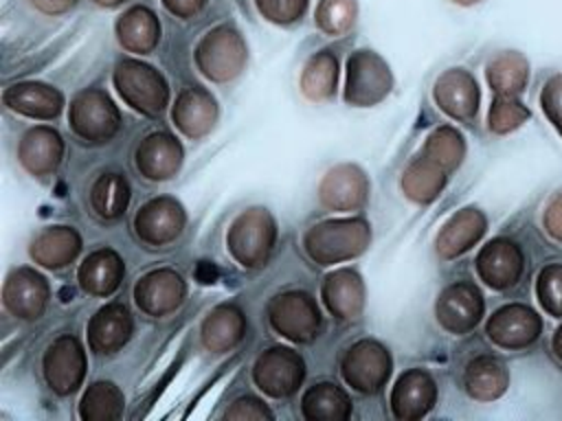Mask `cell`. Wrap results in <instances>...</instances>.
Wrapping results in <instances>:
<instances>
[{
  "label": "cell",
  "mask_w": 562,
  "mask_h": 421,
  "mask_svg": "<svg viewBox=\"0 0 562 421\" xmlns=\"http://www.w3.org/2000/svg\"><path fill=\"white\" fill-rule=\"evenodd\" d=\"M371 243V226L360 219H327L307 228L303 248L318 265H334L360 257Z\"/></svg>",
  "instance_id": "1"
},
{
  "label": "cell",
  "mask_w": 562,
  "mask_h": 421,
  "mask_svg": "<svg viewBox=\"0 0 562 421\" xmlns=\"http://www.w3.org/2000/svg\"><path fill=\"white\" fill-rule=\"evenodd\" d=\"M274 241L277 224L266 208H248L239 213L226 232V248L231 257L246 270L266 265Z\"/></svg>",
  "instance_id": "2"
},
{
  "label": "cell",
  "mask_w": 562,
  "mask_h": 421,
  "mask_svg": "<svg viewBox=\"0 0 562 421\" xmlns=\"http://www.w3.org/2000/svg\"><path fill=\"white\" fill-rule=\"evenodd\" d=\"M248 46L241 33L231 24H220L202 35L195 46L198 70L217 83L231 81L246 68Z\"/></svg>",
  "instance_id": "3"
},
{
  "label": "cell",
  "mask_w": 562,
  "mask_h": 421,
  "mask_svg": "<svg viewBox=\"0 0 562 421\" xmlns=\"http://www.w3.org/2000/svg\"><path fill=\"white\" fill-rule=\"evenodd\" d=\"M121 99L145 116L160 114L169 103V86L165 77L149 64L138 59H121L112 75Z\"/></svg>",
  "instance_id": "4"
},
{
  "label": "cell",
  "mask_w": 562,
  "mask_h": 421,
  "mask_svg": "<svg viewBox=\"0 0 562 421\" xmlns=\"http://www.w3.org/2000/svg\"><path fill=\"white\" fill-rule=\"evenodd\" d=\"M268 320L272 329L296 344L312 342L321 331V309L307 292H283L268 303Z\"/></svg>",
  "instance_id": "5"
},
{
  "label": "cell",
  "mask_w": 562,
  "mask_h": 421,
  "mask_svg": "<svg viewBox=\"0 0 562 421\" xmlns=\"http://www.w3.org/2000/svg\"><path fill=\"white\" fill-rule=\"evenodd\" d=\"M68 121L72 132L92 145L108 143L121 127V112L99 88H88L70 101Z\"/></svg>",
  "instance_id": "6"
},
{
  "label": "cell",
  "mask_w": 562,
  "mask_h": 421,
  "mask_svg": "<svg viewBox=\"0 0 562 421\" xmlns=\"http://www.w3.org/2000/svg\"><path fill=\"white\" fill-rule=\"evenodd\" d=\"M393 88L389 64L373 50L360 48L347 59L345 101L356 107H369L386 99Z\"/></svg>",
  "instance_id": "7"
},
{
  "label": "cell",
  "mask_w": 562,
  "mask_h": 421,
  "mask_svg": "<svg viewBox=\"0 0 562 421\" xmlns=\"http://www.w3.org/2000/svg\"><path fill=\"white\" fill-rule=\"evenodd\" d=\"M393 360L378 340H358L342 357V379L358 392H378L391 377Z\"/></svg>",
  "instance_id": "8"
},
{
  "label": "cell",
  "mask_w": 562,
  "mask_h": 421,
  "mask_svg": "<svg viewBox=\"0 0 562 421\" xmlns=\"http://www.w3.org/2000/svg\"><path fill=\"white\" fill-rule=\"evenodd\" d=\"M305 377L303 357L288 346H272L263 351L255 366L252 379L257 388L270 397H290L299 390Z\"/></svg>",
  "instance_id": "9"
},
{
  "label": "cell",
  "mask_w": 562,
  "mask_h": 421,
  "mask_svg": "<svg viewBox=\"0 0 562 421\" xmlns=\"http://www.w3.org/2000/svg\"><path fill=\"white\" fill-rule=\"evenodd\" d=\"M483 309H485V303L479 287L468 281H459L443 287L435 303L437 322L446 331L457 335L472 331L483 318Z\"/></svg>",
  "instance_id": "10"
},
{
  "label": "cell",
  "mask_w": 562,
  "mask_h": 421,
  "mask_svg": "<svg viewBox=\"0 0 562 421\" xmlns=\"http://www.w3.org/2000/svg\"><path fill=\"white\" fill-rule=\"evenodd\" d=\"M540 331H542L540 316L531 307L520 305V303L503 305L501 309H496L490 316V320L485 325L487 338L496 346L509 349V351L531 346L538 340Z\"/></svg>",
  "instance_id": "11"
},
{
  "label": "cell",
  "mask_w": 562,
  "mask_h": 421,
  "mask_svg": "<svg viewBox=\"0 0 562 421\" xmlns=\"http://www.w3.org/2000/svg\"><path fill=\"white\" fill-rule=\"evenodd\" d=\"M44 377L57 395H72L86 377V351L75 335H59L44 353Z\"/></svg>",
  "instance_id": "12"
},
{
  "label": "cell",
  "mask_w": 562,
  "mask_h": 421,
  "mask_svg": "<svg viewBox=\"0 0 562 421\" xmlns=\"http://www.w3.org/2000/svg\"><path fill=\"white\" fill-rule=\"evenodd\" d=\"M184 219V208L178 200L154 197L138 208L134 217V230L143 243L160 248L180 237Z\"/></svg>",
  "instance_id": "13"
},
{
  "label": "cell",
  "mask_w": 562,
  "mask_h": 421,
  "mask_svg": "<svg viewBox=\"0 0 562 421\" xmlns=\"http://www.w3.org/2000/svg\"><path fill=\"white\" fill-rule=\"evenodd\" d=\"M187 296V285L182 276L169 268L151 270L138 278L134 285V303L138 309L151 318H162L173 314Z\"/></svg>",
  "instance_id": "14"
},
{
  "label": "cell",
  "mask_w": 562,
  "mask_h": 421,
  "mask_svg": "<svg viewBox=\"0 0 562 421\" xmlns=\"http://www.w3.org/2000/svg\"><path fill=\"white\" fill-rule=\"evenodd\" d=\"M476 274L492 289H507L518 283L525 270V257L516 241L496 237L476 254Z\"/></svg>",
  "instance_id": "15"
},
{
  "label": "cell",
  "mask_w": 562,
  "mask_h": 421,
  "mask_svg": "<svg viewBox=\"0 0 562 421\" xmlns=\"http://www.w3.org/2000/svg\"><path fill=\"white\" fill-rule=\"evenodd\" d=\"M50 298L46 278L33 268L13 270L2 287V303L20 320H35L44 314Z\"/></svg>",
  "instance_id": "16"
},
{
  "label": "cell",
  "mask_w": 562,
  "mask_h": 421,
  "mask_svg": "<svg viewBox=\"0 0 562 421\" xmlns=\"http://www.w3.org/2000/svg\"><path fill=\"white\" fill-rule=\"evenodd\" d=\"M369 197V178L356 164H336L318 184V200L325 208L347 213L360 208Z\"/></svg>",
  "instance_id": "17"
},
{
  "label": "cell",
  "mask_w": 562,
  "mask_h": 421,
  "mask_svg": "<svg viewBox=\"0 0 562 421\" xmlns=\"http://www.w3.org/2000/svg\"><path fill=\"white\" fill-rule=\"evenodd\" d=\"M437 401V384L424 368L402 373L391 390V410L395 419L415 421L426 417Z\"/></svg>",
  "instance_id": "18"
},
{
  "label": "cell",
  "mask_w": 562,
  "mask_h": 421,
  "mask_svg": "<svg viewBox=\"0 0 562 421\" xmlns=\"http://www.w3.org/2000/svg\"><path fill=\"white\" fill-rule=\"evenodd\" d=\"M432 96L441 112L454 121H470L479 110V86L476 79L463 68L446 70L432 88Z\"/></svg>",
  "instance_id": "19"
},
{
  "label": "cell",
  "mask_w": 562,
  "mask_h": 421,
  "mask_svg": "<svg viewBox=\"0 0 562 421\" xmlns=\"http://www.w3.org/2000/svg\"><path fill=\"white\" fill-rule=\"evenodd\" d=\"M64 156V140L57 129L48 125H37L24 132L18 145L20 164L35 178L50 175Z\"/></svg>",
  "instance_id": "20"
},
{
  "label": "cell",
  "mask_w": 562,
  "mask_h": 421,
  "mask_svg": "<svg viewBox=\"0 0 562 421\" xmlns=\"http://www.w3.org/2000/svg\"><path fill=\"white\" fill-rule=\"evenodd\" d=\"M132 335V314L121 303H108L88 322V346L99 355L121 351Z\"/></svg>",
  "instance_id": "21"
},
{
  "label": "cell",
  "mask_w": 562,
  "mask_h": 421,
  "mask_svg": "<svg viewBox=\"0 0 562 421\" xmlns=\"http://www.w3.org/2000/svg\"><path fill=\"white\" fill-rule=\"evenodd\" d=\"M2 101L9 110L40 121L59 116L64 107V94L42 81H20L2 92Z\"/></svg>",
  "instance_id": "22"
},
{
  "label": "cell",
  "mask_w": 562,
  "mask_h": 421,
  "mask_svg": "<svg viewBox=\"0 0 562 421\" xmlns=\"http://www.w3.org/2000/svg\"><path fill=\"white\" fill-rule=\"evenodd\" d=\"M171 118L187 138L206 136L217 121V103L204 88H184L173 103Z\"/></svg>",
  "instance_id": "23"
},
{
  "label": "cell",
  "mask_w": 562,
  "mask_h": 421,
  "mask_svg": "<svg viewBox=\"0 0 562 421\" xmlns=\"http://www.w3.org/2000/svg\"><path fill=\"white\" fill-rule=\"evenodd\" d=\"M321 298L334 318H338V320L358 318L364 307L362 276L351 268L334 270L323 281Z\"/></svg>",
  "instance_id": "24"
},
{
  "label": "cell",
  "mask_w": 562,
  "mask_h": 421,
  "mask_svg": "<svg viewBox=\"0 0 562 421\" xmlns=\"http://www.w3.org/2000/svg\"><path fill=\"white\" fill-rule=\"evenodd\" d=\"M182 147L167 132H154L136 147V169L147 180H169L180 171Z\"/></svg>",
  "instance_id": "25"
},
{
  "label": "cell",
  "mask_w": 562,
  "mask_h": 421,
  "mask_svg": "<svg viewBox=\"0 0 562 421\" xmlns=\"http://www.w3.org/2000/svg\"><path fill=\"white\" fill-rule=\"evenodd\" d=\"M487 219L479 208H461L457 210L439 230L435 248L441 259H454L463 252H468L479 239L485 235Z\"/></svg>",
  "instance_id": "26"
},
{
  "label": "cell",
  "mask_w": 562,
  "mask_h": 421,
  "mask_svg": "<svg viewBox=\"0 0 562 421\" xmlns=\"http://www.w3.org/2000/svg\"><path fill=\"white\" fill-rule=\"evenodd\" d=\"M79 250H81V237L70 226L42 228L29 246L31 259L37 265L48 268V270L66 268L68 263H72L77 259Z\"/></svg>",
  "instance_id": "27"
},
{
  "label": "cell",
  "mask_w": 562,
  "mask_h": 421,
  "mask_svg": "<svg viewBox=\"0 0 562 421\" xmlns=\"http://www.w3.org/2000/svg\"><path fill=\"white\" fill-rule=\"evenodd\" d=\"M123 274H125V265H123L121 257L110 248H101V250L90 252L81 261L77 281L86 294L105 298L119 289Z\"/></svg>",
  "instance_id": "28"
},
{
  "label": "cell",
  "mask_w": 562,
  "mask_h": 421,
  "mask_svg": "<svg viewBox=\"0 0 562 421\" xmlns=\"http://www.w3.org/2000/svg\"><path fill=\"white\" fill-rule=\"evenodd\" d=\"M246 333V318L237 305L224 303L213 307L200 327L202 344L211 353H226L241 342Z\"/></svg>",
  "instance_id": "29"
},
{
  "label": "cell",
  "mask_w": 562,
  "mask_h": 421,
  "mask_svg": "<svg viewBox=\"0 0 562 421\" xmlns=\"http://www.w3.org/2000/svg\"><path fill=\"white\" fill-rule=\"evenodd\" d=\"M119 44L134 55L151 53L160 42V22L147 7H130L114 24Z\"/></svg>",
  "instance_id": "30"
},
{
  "label": "cell",
  "mask_w": 562,
  "mask_h": 421,
  "mask_svg": "<svg viewBox=\"0 0 562 421\" xmlns=\"http://www.w3.org/2000/svg\"><path fill=\"white\" fill-rule=\"evenodd\" d=\"M463 386L472 399L494 401L505 395L509 386V371L498 357L479 355L465 366Z\"/></svg>",
  "instance_id": "31"
},
{
  "label": "cell",
  "mask_w": 562,
  "mask_h": 421,
  "mask_svg": "<svg viewBox=\"0 0 562 421\" xmlns=\"http://www.w3.org/2000/svg\"><path fill=\"white\" fill-rule=\"evenodd\" d=\"M446 169L426 156L415 158L402 173V191L415 204L435 202L446 186Z\"/></svg>",
  "instance_id": "32"
},
{
  "label": "cell",
  "mask_w": 562,
  "mask_h": 421,
  "mask_svg": "<svg viewBox=\"0 0 562 421\" xmlns=\"http://www.w3.org/2000/svg\"><path fill=\"white\" fill-rule=\"evenodd\" d=\"M301 412L310 421H336L351 414V401L347 392L329 382L314 384L301 399Z\"/></svg>",
  "instance_id": "33"
},
{
  "label": "cell",
  "mask_w": 562,
  "mask_h": 421,
  "mask_svg": "<svg viewBox=\"0 0 562 421\" xmlns=\"http://www.w3.org/2000/svg\"><path fill=\"white\" fill-rule=\"evenodd\" d=\"M485 75L494 94L518 96L529 81V61L516 50H503L490 59Z\"/></svg>",
  "instance_id": "34"
},
{
  "label": "cell",
  "mask_w": 562,
  "mask_h": 421,
  "mask_svg": "<svg viewBox=\"0 0 562 421\" xmlns=\"http://www.w3.org/2000/svg\"><path fill=\"white\" fill-rule=\"evenodd\" d=\"M338 59L331 50L314 53L301 72V92L310 101H325L336 92Z\"/></svg>",
  "instance_id": "35"
},
{
  "label": "cell",
  "mask_w": 562,
  "mask_h": 421,
  "mask_svg": "<svg viewBox=\"0 0 562 421\" xmlns=\"http://www.w3.org/2000/svg\"><path fill=\"white\" fill-rule=\"evenodd\" d=\"M130 204V184L121 173H103L90 189V206L97 217L119 219Z\"/></svg>",
  "instance_id": "36"
},
{
  "label": "cell",
  "mask_w": 562,
  "mask_h": 421,
  "mask_svg": "<svg viewBox=\"0 0 562 421\" xmlns=\"http://www.w3.org/2000/svg\"><path fill=\"white\" fill-rule=\"evenodd\" d=\"M123 392L112 382H94L81 397L79 417L86 421H110L123 414Z\"/></svg>",
  "instance_id": "37"
},
{
  "label": "cell",
  "mask_w": 562,
  "mask_h": 421,
  "mask_svg": "<svg viewBox=\"0 0 562 421\" xmlns=\"http://www.w3.org/2000/svg\"><path fill=\"white\" fill-rule=\"evenodd\" d=\"M422 156L437 162L446 171H454L465 156V140L452 125H441L426 136Z\"/></svg>",
  "instance_id": "38"
},
{
  "label": "cell",
  "mask_w": 562,
  "mask_h": 421,
  "mask_svg": "<svg viewBox=\"0 0 562 421\" xmlns=\"http://www.w3.org/2000/svg\"><path fill=\"white\" fill-rule=\"evenodd\" d=\"M358 15L356 0H318L314 11L316 26L327 35L347 33Z\"/></svg>",
  "instance_id": "39"
},
{
  "label": "cell",
  "mask_w": 562,
  "mask_h": 421,
  "mask_svg": "<svg viewBox=\"0 0 562 421\" xmlns=\"http://www.w3.org/2000/svg\"><path fill=\"white\" fill-rule=\"evenodd\" d=\"M529 116L531 114H529L527 105H522L518 96L496 94L490 105V112H487V127L494 134H509V132L518 129L522 123H527Z\"/></svg>",
  "instance_id": "40"
},
{
  "label": "cell",
  "mask_w": 562,
  "mask_h": 421,
  "mask_svg": "<svg viewBox=\"0 0 562 421\" xmlns=\"http://www.w3.org/2000/svg\"><path fill=\"white\" fill-rule=\"evenodd\" d=\"M536 294L542 309L549 316L562 318V265L551 263L540 270L536 281Z\"/></svg>",
  "instance_id": "41"
},
{
  "label": "cell",
  "mask_w": 562,
  "mask_h": 421,
  "mask_svg": "<svg viewBox=\"0 0 562 421\" xmlns=\"http://www.w3.org/2000/svg\"><path fill=\"white\" fill-rule=\"evenodd\" d=\"M310 0H255L257 11L272 24H292L303 18Z\"/></svg>",
  "instance_id": "42"
},
{
  "label": "cell",
  "mask_w": 562,
  "mask_h": 421,
  "mask_svg": "<svg viewBox=\"0 0 562 421\" xmlns=\"http://www.w3.org/2000/svg\"><path fill=\"white\" fill-rule=\"evenodd\" d=\"M540 105H542V112L549 118V123L562 136V72L553 75L544 83V88L540 92Z\"/></svg>",
  "instance_id": "43"
},
{
  "label": "cell",
  "mask_w": 562,
  "mask_h": 421,
  "mask_svg": "<svg viewBox=\"0 0 562 421\" xmlns=\"http://www.w3.org/2000/svg\"><path fill=\"white\" fill-rule=\"evenodd\" d=\"M224 417L226 419H272V412L259 397L246 395L233 401V406L224 412Z\"/></svg>",
  "instance_id": "44"
},
{
  "label": "cell",
  "mask_w": 562,
  "mask_h": 421,
  "mask_svg": "<svg viewBox=\"0 0 562 421\" xmlns=\"http://www.w3.org/2000/svg\"><path fill=\"white\" fill-rule=\"evenodd\" d=\"M542 219H544L547 232H549L553 239L562 241V191H558V193L549 200Z\"/></svg>",
  "instance_id": "45"
},
{
  "label": "cell",
  "mask_w": 562,
  "mask_h": 421,
  "mask_svg": "<svg viewBox=\"0 0 562 421\" xmlns=\"http://www.w3.org/2000/svg\"><path fill=\"white\" fill-rule=\"evenodd\" d=\"M162 7L173 13L176 18H193L198 15L204 7H206V0H160Z\"/></svg>",
  "instance_id": "46"
},
{
  "label": "cell",
  "mask_w": 562,
  "mask_h": 421,
  "mask_svg": "<svg viewBox=\"0 0 562 421\" xmlns=\"http://www.w3.org/2000/svg\"><path fill=\"white\" fill-rule=\"evenodd\" d=\"M37 11L46 13V15H59V13H66L70 11L77 0H29Z\"/></svg>",
  "instance_id": "47"
},
{
  "label": "cell",
  "mask_w": 562,
  "mask_h": 421,
  "mask_svg": "<svg viewBox=\"0 0 562 421\" xmlns=\"http://www.w3.org/2000/svg\"><path fill=\"white\" fill-rule=\"evenodd\" d=\"M551 346H553V353H555V357L562 362V325L555 329V333H553V340H551Z\"/></svg>",
  "instance_id": "48"
},
{
  "label": "cell",
  "mask_w": 562,
  "mask_h": 421,
  "mask_svg": "<svg viewBox=\"0 0 562 421\" xmlns=\"http://www.w3.org/2000/svg\"><path fill=\"white\" fill-rule=\"evenodd\" d=\"M92 2L99 4V7H119V4H123L127 0H92Z\"/></svg>",
  "instance_id": "49"
},
{
  "label": "cell",
  "mask_w": 562,
  "mask_h": 421,
  "mask_svg": "<svg viewBox=\"0 0 562 421\" xmlns=\"http://www.w3.org/2000/svg\"><path fill=\"white\" fill-rule=\"evenodd\" d=\"M454 4H459V7H472V4H476V2H481V0H452Z\"/></svg>",
  "instance_id": "50"
}]
</instances>
